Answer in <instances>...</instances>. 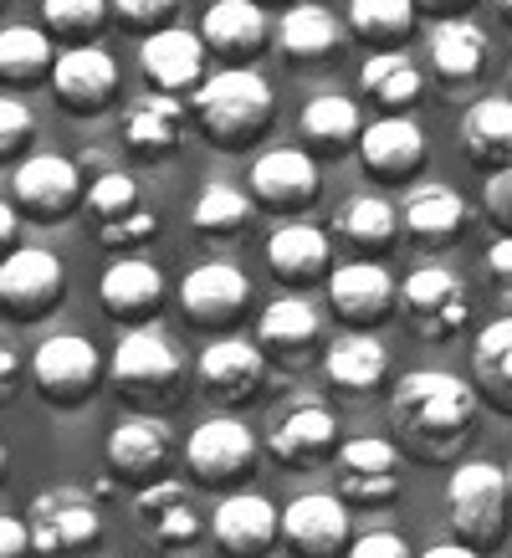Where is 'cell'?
I'll use <instances>...</instances> for the list:
<instances>
[{
    "instance_id": "cell-34",
    "label": "cell",
    "mask_w": 512,
    "mask_h": 558,
    "mask_svg": "<svg viewBox=\"0 0 512 558\" xmlns=\"http://www.w3.org/2000/svg\"><path fill=\"white\" fill-rule=\"evenodd\" d=\"M472 374H477L481 395H487L497 410L512 415V313L487 323L477 333V343H472Z\"/></svg>"
},
{
    "instance_id": "cell-35",
    "label": "cell",
    "mask_w": 512,
    "mask_h": 558,
    "mask_svg": "<svg viewBox=\"0 0 512 558\" xmlns=\"http://www.w3.org/2000/svg\"><path fill=\"white\" fill-rule=\"evenodd\" d=\"M303 138L318 144V149H328V154H339L343 144H358V138H364V113H358V102L343 98V93H318V98H307Z\"/></svg>"
},
{
    "instance_id": "cell-16",
    "label": "cell",
    "mask_w": 512,
    "mask_h": 558,
    "mask_svg": "<svg viewBox=\"0 0 512 558\" xmlns=\"http://www.w3.org/2000/svg\"><path fill=\"white\" fill-rule=\"evenodd\" d=\"M246 303H252V282L231 262H200L180 282V307H185V318L195 328H225V323L241 318Z\"/></svg>"
},
{
    "instance_id": "cell-19",
    "label": "cell",
    "mask_w": 512,
    "mask_h": 558,
    "mask_svg": "<svg viewBox=\"0 0 512 558\" xmlns=\"http://www.w3.org/2000/svg\"><path fill=\"white\" fill-rule=\"evenodd\" d=\"M339 421H333V410L324 405H297L288 410L282 421L272 425V436H267V451H272L282 466H324V461L339 457Z\"/></svg>"
},
{
    "instance_id": "cell-52",
    "label": "cell",
    "mask_w": 512,
    "mask_h": 558,
    "mask_svg": "<svg viewBox=\"0 0 512 558\" xmlns=\"http://www.w3.org/2000/svg\"><path fill=\"white\" fill-rule=\"evenodd\" d=\"M415 5H420V11H436V16L451 21V11H466L472 0H415Z\"/></svg>"
},
{
    "instance_id": "cell-43",
    "label": "cell",
    "mask_w": 512,
    "mask_h": 558,
    "mask_svg": "<svg viewBox=\"0 0 512 558\" xmlns=\"http://www.w3.org/2000/svg\"><path fill=\"white\" fill-rule=\"evenodd\" d=\"M32 134H36L32 108L16 98H0V159H16L32 144Z\"/></svg>"
},
{
    "instance_id": "cell-11",
    "label": "cell",
    "mask_w": 512,
    "mask_h": 558,
    "mask_svg": "<svg viewBox=\"0 0 512 558\" xmlns=\"http://www.w3.org/2000/svg\"><path fill=\"white\" fill-rule=\"evenodd\" d=\"M282 543L297 558L349 554V502L339 492H303L282 508Z\"/></svg>"
},
{
    "instance_id": "cell-20",
    "label": "cell",
    "mask_w": 512,
    "mask_h": 558,
    "mask_svg": "<svg viewBox=\"0 0 512 558\" xmlns=\"http://www.w3.org/2000/svg\"><path fill=\"white\" fill-rule=\"evenodd\" d=\"M195 374H200V389L210 400L241 405V400H252L256 389H261V379H267V354L246 339H216L200 354Z\"/></svg>"
},
{
    "instance_id": "cell-49",
    "label": "cell",
    "mask_w": 512,
    "mask_h": 558,
    "mask_svg": "<svg viewBox=\"0 0 512 558\" xmlns=\"http://www.w3.org/2000/svg\"><path fill=\"white\" fill-rule=\"evenodd\" d=\"M16 379H21V359H16V349L0 339V405L11 400V389H16Z\"/></svg>"
},
{
    "instance_id": "cell-57",
    "label": "cell",
    "mask_w": 512,
    "mask_h": 558,
    "mask_svg": "<svg viewBox=\"0 0 512 558\" xmlns=\"http://www.w3.org/2000/svg\"><path fill=\"white\" fill-rule=\"evenodd\" d=\"M508 72H512V68H508Z\"/></svg>"
},
{
    "instance_id": "cell-38",
    "label": "cell",
    "mask_w": 512,
    "mask_h": 558,
    "mask_svg": "<svg viewBox=\"0 0 512 558\" xmlns=\"http://www.w3.org/2000/svg\"><path fill=\"white\" fill-rule=\"evenodd\" d=\"M358 83H364V93H369L379 108H410V102L420 98L426 77H420V68L410 62L405 51H369Z\"/></svg>"
},
{
    "instance_id": "cell-46",
    "label": "cell",
    "mask_w": 512,
    "mask_h": 558,
    "mask_svg": "<svg viewBox=\"0 0 512 558\" xmlns=\"http://www.w3.org/2000/svg\"><path fill=\"white\" fill-rule=\"evenodd\" d=\"M343 558H410L405 538L400 533H390V527H375V533H364V538L349 543V554Z\"/></svg>"
},
{
    "instance_id": "cell-28",
    "label": "cell",
    "mask_w": 512,
    "mask_h": 558,
    "mask_svg": "<svg viewBox=\"0 0 512 558\" xmlns=\"http://www.w3.org/2000/svg\"><path fill=\"white\" fill-rule=\"evenodd\" d=\"M461 144L466 159L481 170H508L512 165V98H477L461 113Z\"/></svg>"
},
{
    "instance_id": "cell-2",
    "label": "cell",
    "mask_w": 512,
    "mask_h": 558,
    "mask_svg": "<svg viewBox=\"0 0 512 558\" xmlns=\"http://www.w3.org/2000/svg\"><path fill=\"white\" fill-rule=\"evenodd\" d=\"M195 123L200 134L216 144V149H246L256 138L267 134L272 123V83L252 68H221L210 72L200 87H195Z\"/></svg>"
},
{
    "instance_id": "cell-22",
    "label": "cell",
    "mask_w": 512,
    "mask_h": 558,
    "mask_svg": "<svg viewBox=\"0 0 512 558\" xmlns=\"http://www.w3.org/2000/svg\"><path fill=\"white\" fill-rule=\"evenodd\" d=\"M328 303L343 323H379L390 318V307L400 303V288L394 277L379 262H343L333 277H328Z\"/></svg>"
},
{
    "instance_id": "cell-31",
    "label": "cell",
    "mask_w": 512,
    "mask_h": 558,
    "mask_svg": "<svg viewBox=\"0 0 512 558\" xmlns=\"http://www.w3.org/2000/svg\"><path fill=\"white\" fill-rule=\"evenodd\" d=\"M400 220L410 226V236H415V241L441 246V241H456L461 236V226H466V201H461L451 185H415L405 195Z\"/></svg>"
},
{
    "instance_id": "cell-54",
    "label": "cell",
    "mask_w": 512,
    "mask_h": 558,
    "mask_svg": "<svg viewBox=\"0 0 512 558\" xmlns=\"http://www.w3.org/2000/svg\"><path fill=\"white\" fill-rule=\"evenodd\" d=\"M497 11H502V16L512 21V0H497Z\"/></svg>"
},
{
    "instance_id": "cell-45",
    "label": "cell",
    "mask_w": 512,
    "mask_h": 558,
    "mask_svg": "<svg viewBox=\"0 0 512 558\" xmlns=\"http://www.w3.org/2000/svg\"><path fill=\"white\" fill-rule=\"evenodd\" d=\"M481 205L502 236H512V165L508 170H492L487 174V190H481Z\"/></svg>"
},
{
    "instance_id": "cell-47",
    "label": "cell",
    "mask_w": 512,
    "mask_h": 558,
    "mask_svg": "<svg viewBox=\"0 0 512 558\" xmlns=\"http://www.w3.org/2000/svg\"><path fill=\"white\" fill-rule=\"evenodd\" d=\"M481 267H487V277L502 288V298H508V307H512V236H497L492 246L481 252Z\"/></svg>"
},
{
    "instance_id": "cell-50",
    "label": "cell",
    "mask_w": 512,
    "mask_h": 558,
    "mask_svg": "<svg viewBox=\"0 0 512 558\" xmlns=\"http://www.w3.org/2000/svg\"><path fill=\"white\" fill-rule=\"evenodd\" d=\"M16 236H21V210H16V201H0V252H5V256L16 252Z\"/></svg>"
},
{
    "instance_id": "cell-44",
    "label": "cell",
    "mask_w": 512,
    "mask_h": 558,
    "mask_svg": "<svg viewBox=\"0 0 512 558\" xmlns=\"http://www.w3.org/2000/svg\"><path fill=\"white\" fill-rule=\"evenodd\" d=\"M113 11H119L134 32H164V21L180 11V0H113Z\"/></svg>"
},
{
    "instance_id": "cell-8",
    "label": "cell",
    "mask_w": 512,
    "mask_h": 558,
    "mask_svg": "<svg viewBox=\"0 0 512 558\" xmlns=\"http://www.w3.org/2000/svg\"><path fill=\"white\" fill-rule=\"evenodd\" d=\"M333 492L358 508H385L400 497V451L385 436L343 440L333 457Z\"/></svg>"
},
{
    "instance_id": "cell-48",
    "label": "cell",
    "mask_w": 512,
    "mask_h": 558,
    "mask_svg": "<svg viewBox=\"0 0 512 558\" xmlns=\"http://www.w3.org/2000/svg\"><path fill=\"white\" fill-rule=\"evenodd\" d=\"M32 554V523L26 518H0V558Z\"/></svg>"
},
{
    "instance_id": "cell-24",
    "label": "cell",
    "mask_w": 512,
    "mask_h": 558,
    "mask_svg": "<svg viewBox=\"0 0 512 558\" xmlns=\"http://www.w3.org/2000/svg\"><path fill=\"white\" fill-rule=\"evenodd\" d=\"M134 512H138V523L149 527V538L159 543V548H185V543L200 538V527H205L195 502H190L185 482H174V476L154 482V487H138Z\"/></svg>"
},
{
    "instance_id": "cell-53",
    "label": "cell",
    "mask_w": 512,
    "mask_h": 558,
    "mask_svg": "<svg viewBox=\"0 0 512 558\" xmlns=\"http://www.w3.org/2000/svg\"><path fill=\"white\" fill-rule=\"evenodd\" d=\"M5 472H11V451L0 446V487H5Z\"/></svg>"
},
{
    "instance_id": "cell-7",
    "label": "cell",
    "mask_w": 512,
    "mask_h": 558,
    "mask_svg": "<svg viewBox=\"0 0 512 558\" xmlns=\"http://www.w3.org/2000/svg\"><path fill=\"white\" fill-rule=\"evenodd\" d=\"M32 379L41 389V400H51V405H83L102 379V359L83 333H51L32 354Z\"/></svg>"
},
{
    "instance_id": "cell-18",
    "label": "cell",
    "mask_w": 512,
    "mask_h": 558,
    "mask_svg": "<svg viewBox=\"0 0 512 558\" xmlns=\"http://www.w3.org/2000/svg\"><path fill=\"white\" fill-rule=\"evenodd\" d=\"M51 93L72 113H102V102L119 93V62L102 47H62L51 68Z\"/></svg>"
},
{
    "instance_id": "cell-37",
    "label": "cell",
    "mask_w": 512,
    "mask_h": 558,
    "mask_svg": "<svg viewBox=\"0 0 512 558\" xmlns=\"http://www.w3.org/2000/svg\"><path fill=\"white\" fill-rule=\"evenodd\" d=\"M420 5L415 0H349V26L379 51H400L410 32H415Z\"/></svg>"
},
{
    "instance_id": "cell-13",
    "label": "cell",
    "mask_w": 512,
    "mask_h": 558,
    "mask_svg": "<svg viewBox=\"0 0 512 558\" xmlns=\"http://www.w3.org/2000/svg\"><path fill=\"white\" fill-rule=\"evenodd\" d=\"M11 195H16L21 216H32V220H62L77 210V201H87L83 174L62 154H32V159H21L16 180H11Z\"/></svg>"
},
{
    "instance_id": "cell-21",
    "label": "cell",
    "mask_w": 512,
    "mask_h": 558,
    "mask_svg": "<svg viewBox=\"0 0 512 558\" xmlns=\"http://www.w3.org/2000/svg\"><path fill=\"white\" fill-rule=\"evenodd\" d=\"M318 195V165L303 149H267L252 165V201L267 210H303Z\"/></svg>"
},
{
    "instance_id": "cell-23",
    "label": "cell",
    "mask_w": 512,
    "mask_h": 558,
    "mask_svg": "<svg viewBox=\"0 0 512 558\" xmlns=\"http://www.w3.org/2000/svg\"><path fill=\"white\" fill-rule=\"evenodd\" d=\"M200 41L231 68H246V57L267 47V11L256 0H216L200 21Z\"/></svg>"
},
{
    "instance_id": "cell-55",
    "label": "cell",
    "mask_w": 512,
    "mask_h": 558,
    "mask_svg": "<svg viewBox=\"0 0 512 558\" xmlns=\"http://www.w3.org/2000/svg\"><path fill=\"white\" fill-rule=\"evenodd\" d=\"M256 5H282V0H256Z\"/></svg>"
},
{
    "instance_id": "cell-1",
    "label": "cell",
    "mask_w": 512,
    "mask_h": 558,
    "mask_svg": "<svg viewBox=\"0 0 512 558\" xmlns=\"http://www.w3.org/2000/svg\"><path fill=\"white\" fill-rule=\"evenodd\" d=\"M390 425L420 461H446L477 425V389L446 369H410L390 395Z\"/></svg>"
},
{
    "instance_id": "cell-17",
    "label": "cell",
    "mask_w": 512,
    "mask_h": 558,
    "mask_svg": "<svg viewBox=\"0 0 512 558\" xmlns=\"http://www.w3.org/2000/svg\"><path fill=\"white\" fill-rule=\"evenodd\" d=\"M138 68L154 83V93H195L205 83V41L200 32L185 26H164L149 32L138 47Z\"/></svg>"
},
{
    "instance_id": "cell-14",
    "label": "cell",
    "mask_w": 512,
    "mask_h": 558,
    "mask_svg": "<svg viewBox=\"0 0 512 558\" xmlns=\"http://www.w3.org/2000/svg\"><path fill=\"white\" fill-rule=\"evenodd\" d=\"M210 533L231 558H261L282 538V508L261 492H231L210 512Z\"/></svg>"
},
{
    "instance_id": "cell-9",
    "label": "cell",
    "mask_w": 512,
    "mask_h": 558,
    "mask_svg": "<svg viewBox=\"0 0 512 558\" xmlns=\"http://www.w3.org/2000/svg\"><path fill=\"white\" fill-rule=\"evenodd\" d=\"M400 307H405V323L420 339H451L472 318V292L456 271L420 267L410 271V282L400 288Z\"/></svg>"
},
{
    "instance_id": "cell-4",
    "label": "cell",
    "mask_w": 512,
    "mask_h": 558,
    "mask_svg": "<svg viewBox=\"0 0 512 558\" xmlns=\"http://www.w3.org/2000/svg\"><path fill=\"white\" fill-rule=\"evenodd\" d=\"M108 374L134 405H174L180 379H185V359L159 328H129L113 349Z\"/></svg>"
},
{
    "instance_id": "cell-5",
    "label": "cell",
    "mask_w": 512,
    "mask_h": 558,
    "mask_svg": "<svg viewBox=\"0 0 512 558\" xmlns=\"http://www.w3.org/2000/svg\"><path fill=\"white\" fill-rule=\"evenodd\" d=\"M26 523H32V548L41 558L77 554V548H93V543L102 538L98 508H93V497H83L77 487L41 492L32 508H26Z\"/></svg>"
},
{
    "instance_id": "cell-39",
    "label": "cell",
    "mask_w": 512,
    "mask_h": 558,
    "mask_svg": "<svg viewBox=\"0 0 512 558\" xmlns=\"http://www.w3.org/2000/svg\"><path fill=\"white\" fill-rule=\"evenodd\" d=\"M339 231L354 241L358 252H385V246H394L400 210H394L385 195H354V201L339 210Z\"/></svg>"
},
{
    "instance_id": "cell-26",
    "label": "cell",
    "mask_w": 512,
    "mask_h": 558,
    "mask_svg": "<svg viewBox=\"0 0 512 558\" xmlns=\"http://www.w3.org/2000/svg\"><path fill=\"white\" fill-rule=\"evenodd\" d=\"M98 298L113 318L138 323V318H149L154 303L164 298V277H159V267H154L149 256H119L113 267L102 271Z\"/></svg>"
},
{
    "instance_id": "cell-15",
    "label": "cell",
    "mask_w": 512,
    "mask_h": 558,
    "mask_svg": "<svg viewBox=\"0 0 512 558\" xmlns=\"http://www.w3.org/2000/svg\"><path fill=\"white\" fill-rule=\"evenodd\" d=\"M358 165H364V174L379 180V185H400V180H410V174L426 165V134H420V123L405 119V113L364 123Z\"/></svg>"
},
{
    "instance_id": "cell-51",
    "label": "cell",
    "mask_w": 512,
    "mask_h": 558,
    "mask_svg": "<svg viewBox=\"0 0 512 558\" xmlns=\"http://www.w3.org/2000/svg\"><path fill=\"white\" fill-rule=\"evenodd\" d=\"M420 558H477V548H466V543H436Z\"/></svg>"
},
{
    "instance_id": "cell-12",
    "label": "cell",
    "mask_w": 512,
    "mask_h": 558,
    "mask_svg": "<svg viewBox=\"0 0 512 558\" xmlns=\"http://www.w3.org/2000/svg\"><path fill=\"white\" fill-rule=\"evenodd\" d=\"M174 461V436L164 421L154 415H123L113 430H108V466L129 482V487H154L170 476Z\"/></svg>"
},
{
    "instance_id": "cell-10",
    "label": "cell",
    "mask_w": 512,
    "mask_h": 558,
    "mask_svg": "<svg viewBox=\"0 0 512 558\" xmlns=\"http://www.w3.org/2000/svg\"><path fill=\"white\" fill-rule=\"evenodd\" d=\"M185 466L200 487H225L256 466V436L231 415L200 421L185 440Z\"/></svg>"
},
{
    "instance_id": "cell-29",
    "label": "cell",
    "mask_w": 512,
    "mask_h": 558,
    "mask_svg": "<svg viewBox=\"0 0 512 558\" xmlns=\"http://www.w3.org/2000/svg\"><path fill=\"white\" fill-rule=\"evenodd\" d=\"M267 267L292 282V288H303V282H318L328 267V236L318 226H307V220H288V226H277L272 241H267Z\"/></svg>"
},
{
    "instance_id": "cell-3",
    "label": "cell",
    "mask_w": 512,
    "mask_h": 558,
    "mask_svg": "<svg viewBox=\"0 0 512 558\" xmlns=\"http://www.w3.org/2000/svg\"><path fill=\"white\" fill-rule=\"evenodd\" d=\"M508 502H512V476L492 461H461L446 487V512L456 527V543L466 548H497L508 533Z\"/></svg>"
},
{
    "instance_id": "cell-27",
    "label": "cell",
    "mask_w": 512,
    "mask_h": 558,
    "mask_svg": "<svg viewBox=\"0 0 512 558\" xmlns=\"http://www.w3.org/2000/svg\"><path fill=\"white\" fill-rule=\"evenodd\" d=\"M123 138H129L134 154H149V159L180 149V138H185V102L174 98V93H144V98H134L129 113H123Z\"/></svg>"
},
{
    "instance_id": "cell-36",
    "label": "cell",
    "mask_w": 512,
    "mask_h": 558,
    "mask_svg": "<svg viewBox=\"0 0 512 558\" xmlns=\"http://www.w3.org/2000/svg\"><path fill=\"white\" fill-rule=\"evenodd\" d=\"M57 68L51 36L41 26H0V83H41Z\"/></svg>"
},
{
    "instance_id": "cell-6",
    "label": "cell",
    "mask_w": 512,
    "mask_h": 558,
    "mask_svg": "<svg viewBox=\"0 0 512 558\" xmlns=\"http://www.w3.org/2000/svg\"><path fill=\"white\" fill-rule=\"evenodd\" d=\"M68 292V271L47 246H16L11 256H0V307L16 323L47 318L51 307Z\"/></svg>"
},
{
    "instance_id": "cell-32",
    "label": "cell",
    "mask_w": 512,
    "mask_h": 558,
    "mask_svg": "<svg viewBox=\"0 0 512 558\" xmlns=\"http://www.w3.org/2000/svg\"><path fill=\"white\" fill-rule=\"evenodd\" d=\"M277 47L292 62H324L343 47V26L328 5H292L282 16V32H277Z\"/></svg>"
},
{
    "instance_id": "cell-33",
    "label": "cell",
    "mask_w": 512,
    "mask_h": 558,
    "mask_svg": "<svg viewBox=\"0 0 512 558\" xmlns=\"http://www.w3.org/2000/svg\"><path fill=\"white\" fill-rule=\"evenodd\" d=\"M481 62H487V32L481 26L451 16L430 32V68L441 72L446 83H472Z\"/></svg>"
},
{
    "instance_id": "cell-41",
    "label": "cell",
    "mask_w": 512,
    "mask_h": 558,
    "mask_svg": "<svg viewBox=\"0 0 512 558\" xmlns=\"http://www.w3.org/2000/svg\"><path fill=\"white\" fill-rule=\"evenodd\" d=\"M246 216H252V201H246L236 185H221V180H216V185L200 190V201H195V210H190V226L210 241H225L246 226Z\"/></svg>"
},
{
    "instance_id": "cell-40",
    "label": "cell",
    "mask_w": 512,
    "mask_h": 558,
    "mask_svg": "<svg viewBox=\"0 0 512 558\" xmlns=\"http://www.w3.org/2000/svg\"><path fill=\"white\" fill-rule=\"evenodd\" d=\"M138 210H149V205L138 201V180L123 170H108L98 174L93 185H87V216L98 220V241L113 236L123 220H134Z\"/></svg>"
},
{
    "instance_id": "cell-56",
    "label": "cell",
    "mask_w": 512,
    "mask_h": 558,
    "mask_svg": "<svg viewBox=\"0 0 512 558\" xmlns=\"http://www.w3.org/2000/svg\"><path fill=\"white\" fill-rule=\"evenodd\" d=\"M180 558H200V554H180Z\"/></svg>"
},
{
    "instance_id": "cell-25",
    "label": "cell",
    "mask_w": 512,
    "mask_h": 558,
    "mask_svg": "<svg viewBox=\"0 0 512 558\" xmlns=\"http://www.w3.org/2000/svg\"><path fill=\"white\" fill-rule=\"evenodd\" d=\"M318 339H324V318H318L313 303H303V298H277V303H267L261 318H256V349H261V354H277V359H292V364H297Z\"/></svg>"
},
{
    "instance_id": "cell-42",
    "label": "cell",
    "mask_w": 512,
    "mask_h": 558,
    "mask_svg": "<svg viewBox=\"0 0 512 558\" xmlns=\"http://www.w3.org/2000/svg\"><path fill=\"white\" fill-rule=\"evenodd\" d=\"M108 11L113 0H41V21L57 36H93Z\"/></svg>"
},
{
    "instance_id": "cell-30",
    "label": "cell",
    "mask_w": 512,
    "mask_h": 558,
    "mask_svg": "<svg viewBox=\"0 0 512 558\" xmlns=\"http://www.w3.org/2000/svg\"><path fill=\"white\" fill-rule=\"evenodd\" d=\"M324 374H328V385L343 389V395H364V389H375L390 374V354L369 333H343V339L328 343Z\"/></svg>"
}]
</instances>
